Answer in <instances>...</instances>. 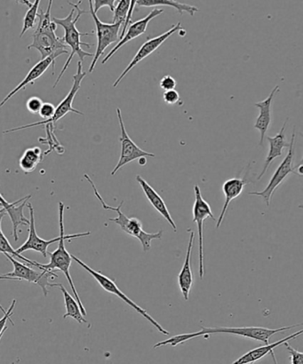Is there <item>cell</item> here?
Instances as JSON below:
<instances>
[{
    "mask_svg": "<svg viewBox=\"0 0 303 364\" xmlns=\"http://www.w3.org/2000/svg\"><path fill=\"white\" fill-rule=\"evenodd\" d=\"M55 105H52V103L44 102L38 114L44 120H48L55 116Z\"/></svg>",
    "mask_w": 303,
    "mask_h": 364,
    "instance_id": "4dcf8cb0",
    "label": "cell"
},
{
    "mask_svg": "<svg viewBox=\"0 0 303 364\" xmlns=\"http://www.w3.org/2000/svg\"><path fill=\"white\" fill-rule=\"evenodd\" d=\"M195 203L193 205V223L198 225V259H199V278L203 279L205 274L204 266V237H203V230H204V223L208 218H212L216 220L213 216L211 207L209 203L203 198L201 188L198 184L195 185Z\"/></svg>",
    "mask_w": 303,
    "mask_h": 364,
    "instance_id": "9c48e42d",
    "label": "cell"
},
{
    "mask_svg": "<svg viewBox=\"0 0 303 364\" xmlns=\"http://www.w3.org/2000/svg\"><path fill=\"white\" fill-rule=\"evenodd\" d=\"M248 183L249 181L247 180V176L244 178H233V179H229L224 182L223 191L224 196H225V202H224L222 212H220L218 220H217L216 228H219L220 225H222L230 203L242 194L245 185Z\"/></svg>",
    "mask_w": 303,
    "mask_h": 364,
    "instance_id": "ffe728a7",
    "label": "cell"
},
{
    "mask_svg": "<svg viewBox=\"0 0 303 364\" xmlns=\"http://www.w3.org/2000/svg\"><path fill=\"white\" fill-rule=\"evenodd\" d=\"M64 208H65V205H63V202H60V240L58 242V248H57L55 252L50 253V262L48 264L38 263L37 267L38 269L49 271V272H53V270L62 271V272L65 274L68 282H69L70 289L73 290V294L75 296V299H76L77 302L78 303V306H80L82 315H83V316H87V313L85 311L83 303H82L80 295H78L76 288H75L73 277L70 276V269L71 262H73V258H71L70 253L66 250L65 240L70 242L73 240V239L75 238L88 237V235H91V232H85V233L66 235L65 233H64Z\"/></svg>",
    "mask_w": 303,
    "mask_h": 364,
    "instance_id": "7a4b0ae2",
    "label": "cell"
},
{
    "mask_svg": "<svg viewBox=\"0 0 303 364\" xmlns=\"http://www.w3.org/2000/svg\"><path fill=\"white\" fill-rule=\"evenodd\" d=\"M0 207H1V208H2V205H1V203H0Z\"/></svg>",
    "mask_w": 303,
    "mask_h": 364,
    "instance_id": "7bdbcfd3",
    "label": "cell"
},
{
    "mask_svg": "<svg viewBox=\"0 0 303 364\" xmlns=\"http://www.w3.org/2000/svg\"><path fill=\"white\" fill-rule=\"evenodd\" d=\"M16 299H14L12 301V304L9 306V310L6 312L5 315L2 317L1 319H0V335L3 333L4 331H6L9 329V327L6 326L7 321H9L14 326V323L13 322L12 319H11V317L14 315V306H16Z\"/></svg>",
    "mask_w": 303,
    "mask_h": 364,
    "instance_id": "f546056e",
    "label": "cell"
},
{
    "mask_svg": "<svg viewBox=\"0 0 303 364\" xmlns=\"http://www.w3.org/2000/svg\"><path fill=\"white\" fill-rule=\"evenodd\" d=\"M180 95L176 89L174 90L166 91L163 94V100L167 105H174L180 102Z\"/></svg>",
    "mask_w": 303,
    "mask_h": 364,
    "instance_id": "836d02e7",
    "label": "cell"
},
{
    "mask_svg": "<svg viewBox=\"0 0 303 364\" xmlns=\"http://www.w3.org/2000/svg\"><path fill=\"white\" fill-rule=\"evenodd\" d=\"M6 331H3V333H1V335H0V341H1V340H2V337H3V335H4V333H6Z\"/></svg>",
    "mask_w": 303,
    "mask_h": 364,
    "instance_id": "60d3db41",
    "label": "cell"
},
{
    "mask_svg": "<svg viewBox=\"0 0 303 364\" xmlns=\"http://www.w3.org/2000/svg\"><path fill=\"white\" fill-rule=\"evenodd\" d=\"M50 287L60 288V291L63 292L64 303H65L66 313L64 314L63 318L66 319L68 317H71L74 320H76L80 323H87V320L85 319L83 315H82L80 306L76 299L71 296L69 292L66 290L65 287L62 284H51Z\"/></svg>",
    "mask_w": 303,
    "mask_h": 364,
    "instance_id": "cb8c5ba5",
    "label": "cell"
},
{
    "mask_svg": "<svg viewBox=\"0 0 303 364\" xmlns=\"http://www.w3.org/2000/svg\"><path fill=\"white\" fill-rule=\"evenodd\" d=\"M44 153H43L41 148L27 149L20 159V168L26 173L33 172L38 164L44 159Z\"/></svg>",
    "mask_w": 303,
    "mask_h": 364,
    "instance_id": "d4e9b609",
    "label": "cell"
},
{
    "mask_svg": "<svg viewBox=\"0 0 303 364\" xmlns=\"http://www.w3.org/2000/svg\"><path fill=\"white\" fill-rule=\"evenodd\" d=\"M288 119H287L286 121H285L283 127H281L280 131L275 136L267 137V140H268L270 144V151L266 156L265 166H263L262 173L259 174L257 178L258 181L261 180L267 171L269 170L270 164L276 159L280 158V156H282L283 149L285 148H289V141H287L286 140V128Z\"/></svg>",
    "mask_w": 303,
    "mask_h": 364,
    "instance_id": "ac0fdd59",
    "label": "cell"
},
{
    "mask_svg": "<svg viewBox=\"0 0 303 364\" xmlns=\"http://www.w3.org/2000/svg\"><path fill=\"white\" fill-rule=\"evenodd\" d=\"M289 151L287 152L286 158L281 162L277 167L276 172L274 173L272 179H270L267 187L262 191L249 192L248 195L260 196L266 203L267 206H270V201L274 192L280 187L281 184L286 181L287 178L292 173H297V169L294 167V144H295V129L294 128L293 134H292L291 141L289 142Z\"/></svg>",
    "mask_w": 303,
    "mask_h": 364,
    "instance_id": "52a82bcc",
    "label": "cell"
},
{
    "mask_svg": "<svg viewBox=\"0 0 303 364\" xmlns=\"http://www.w3.org/2000/svg\"><path fill=\"white\" fill-rule=\"evenodd\" d=\"M270 355H272V358H273V359H274V362H275V364H277V361H276V358H275V355H274V352H273V353H272V354H270Z\"/></svg>",
    "mask_w": 303,
    "mask_h": 364,
    "instance_id": "ab89813d",
    "label": "cell"
},
{
    "mask_svg": "<svg viewBox=\"0 0 303 364\" xmlns=\"http://www.w3.org/2000/svg\"><path fill=\"white\" fill-rule=\"evenodd\" d=\"M137 181L139 184H140V187L144 191L146 198L149 200V202L152 203V205L154 207V208L158 210V213L161 214V215L165 218V220L171 225V227L173 228L174 231H177V227L176 223L173 220L172 216L169 213V208L166 205L165 201H164L161 196H159V193L155 191L154 188L152 187L151 185L146 181L144 178L140 176H137Z\"/></svg>",
    "mask_w": 303,
    "mask_h": 364,
    "instance_id": "44dd1931",
    "label": "cell"
},
{
    "mask_svg": "<svg viewBox=\"0 0 303 364\" xmlns=\"http://www.w3.org/2000/svg\"><path fill=\"white\" fill-rule=\"evenodd\" d=\"M89 7H90V14L94 19L96 27V36H97V46H96V51L94 55V59L89 67V73L94 71L96 63L109 46L119 41V32L123 24L121 23H105L99 19L97 14L94 12L92 0H89Z\"/></svg>",
    "mask_w": 303,
    "mask_h": 364,
    "instance_id": "ba28073f",
    "label": "cell"
},
{
    "mask_svg": "<svg viewBox=\"0 0 303 364\" xmlns=\"http://www.w3.org/2000/svg\"><path fill=\"white\" fill-rule=\"evenodd\" d=\"M84 177L85 178V180L91 184L92 189H94L96 198H97L99 201L102 203V208L105 210H114V212L117 213V218H112V219L110 218L109 221H112V223L119 225L121 230H122L124 233L131 235V237L137 238L138 240L141 242L142 249H144V252H147L151 250L152 240L162 238V230L156 232V233H147V232L142 230V223L140 220L137 219V218H128L124 215L122 210H121L124 201L121 202L120 205L117 207H112L107 205L105 200L102 198V196L100 195L95 182L92 181L90 177H89L88 174H85Z\"/></svg>",
    "mask_w": 303,
    "mask_h": 364,
    "instance_id": "3957f363",
    "label": "cell"
},
{
    "mask_svg": "<svg viewBox=\"0 0 303 364\" xmlns=\"http://www.w3.org/2000/svg\"><path fill=\"white\" fill-rule=\"evenodd\" d=\"M164 13V9H154L147 16L142 18L141 20L131 23L129 27L127 28L126 34H124L123 38H121L119 43L110 50L108 55L105 56V58L102 60V64H105L109 62L110 58L119 51L124 45L127 44L128 42L133 41V39L140 37L142 34H144L147 31L148 25L149 21H152L154 18L158 17L160 14Z\"/></svg>",
    "mask_w": 303,
    "mask_h": 364,
    "instance_id": "9a60e30c",
    "label": "cell"
},
{
    "mask_svg": "<svg viewBox=\"0 0 303 364\" xmlns=\"http://www.w3.org/2000/svg\"><path fill=\"white\" fill-rule=\"evenodd\" d=\"M31 195L25 196L23 198H21L19 200H17V201L14 203H9L6 201L5 198H4V196H2L1 193H0V203L2 205V208L6 210V213L7 210H9L14 205H20L21 203H23L24 200H26L28 198H31Z\"/></svg>",
    "mask_w": 303,
    "mask_h": 364,
    "instance_id": "8d00e7d4",
    "label": "cell"
},
{
    "mask_svg": "<svg viewBox=\"0 0 303 364\" xmlns=\"http://www.w3.org/2000/svg\"><path fill=\"white\" fill-rule=\"evenodd\" d=\"M251 364H254V363H251Z\"/></svg>",
    "mask_w": 303,
    "mask_h": 364,
    "instance_id": "ee69618b",
    "label": "cell"
},
{
    "mask_svg": "<svg viewBox=\"0 0 303 364\" xmlns=\"http://www.w3.org/2000/svg\"><path fill=\"white\" fill-rule=\"evenodd\" d=\"M28 49H36L41 53V60L48 58L50 56L59 57L67 55L68 46L64 44L62 38L55 34V31L34 32L33 41L28 46Z\"/></svg>",
    "mask_w": 303,
    "mask_h": 364,
    "instance_id": "4fadbf2b",
    "label": "cell"
},
{
    "mask_svg": "<svg viewBox=\"0 0 303 364\" xmlns=\"http://www.w3.org/2000/svg\"><path fill=\"white\" fill-rule=\"evenodd\" d=\"M71 258H73L78 265H80L84 269L87 270V272L90 274L96 281H97V283L101 285L103 290H105L107 292H110V294L113 295H116L117 297L122 299L124 302H126L127 305L131 306L132 309H134L135 311L140 314V315L144 316L146 320L149 321V322L151 323L160 333L166 335V336L167 335H169V331L164 329L161 324H159L151 315H149L147 310L141 308V306L137 305V303L132 301L130 298H128L127 296L117 287L115 282L110 279L108 277L105 276V274L101 272H98V271L92 269V267L82 262V260L78 259V257L71 255Z\"/></svg>",
    "mask_w": 303,
    "mask_h": 364,
    "instance_id": "8992f818",
    "label": "cell"
},
{
    "mask_svg": "<svg viewBox=\"0 0 303 364\" xmlns=\"http://www.w3.org/2000/svg\"><path fill=\"white\" fill-rule=\"evenodd\" d=\"M5 212H6L5 209H4V208L0 209V214L5 213Z\"/></svg>",
    "mask_w": 303,
    "mask_h": 364,
    "instance_id": "b9f144b4",
    "label": "cell"
},
{
    "mask_svg": "<svg viewBox=\"0 0 303 364\" xmlns=\"http://www.w3.org/2000/svg\"><path fill=\"white\" fill-rule=\"evenodd\" d=\"M188 231L191 232V235L190 239H188L186 257H185L184 266L181 267L179 276H178V284H179L181 294H183L185 301H188L192 285H193V274H192L191 269V252L194 244L195 233L190 230H188Z\"/></svg>",
    "mask_w": 303,
    "mask_h": 364,
    "instance_id": "d6986e66",
    "label": "cell"
},
{
    "mask_svg": "<svg viewBox=\"0 0 303 364\" xmlns=\"http://www.w3.org/2000/svg\"><path fill=\"white\" fill-rule=\"evenodd\" d=\"M23 3L28 6V9L23 18V30L21 31L20 38H23V36L26 33L28 30H32V28L35 27L36 21H37L38 14V7L39 5H41V0H37V1H35L33 4H31L26 1V0H24Z\"/></svg>",
    "mask_w": 303,
    "mask_h": 364,
    "instance_id": "83f0119b",
    "label": "cell"
},
{
    "mask_svg": "<svg viewBox=\"0 0 303 364\" xmlns=\"http://www.w3.org/2000/svg\"><path fill=\"white\" fill-rule=\"evenodd\" d=\"M26 206L28 207V212H30V224H28V237L27 241L24 242L21 247L16 250L18 255L27 251H35L41 252L44 258L48 257V246L55 244L56 242H59L60 235L58 237L51 239V240H45L39 237L37 231H36L35 226V214L34 208L31 203H27Z\"/></svg>",
    "mask_w": 303,
    "mask_h": 364,
    "instance_id": "5bb4252c",
    "label": "cell"
},
{
    "mask_svg": "<svg viewBox=\"0 0 303 364\" xmlns=\"http://www.w3.org/2000/svg\"><path fill=\"white\" fill-rule=\"evenodd\" d=\"M298 326H292L277 328V329H268V328L263 327H238V328H229V327H213L206 328L203 327L198 333H185L181 334V341L187 342L193 340V338L208 336L211 334L217 333H226L237 335V336L245 337L251 338L257 341H261L265 345L269 344L270 338L277 333H285L288 330L293 329Z\"/></svg>",
    "mask_w": 303,
    "mask_h": 364,
    "instance_id": "277c9868",
    "label": "cell"
},
{
    "mask_svg": "<svg viewBox=\"0 0 303 364\" xmlns=\"http://www.w3.org/2000/svg\"><path fill=\"white\" fill-rule=\"evenodd\" d=\"M135 6L140 7L170 6L176 9L180 14L188 13L191 16H194V14L199 11L197 6L174 1V0H137Z\"/></svg>",
    "mask_w": 303,
    "mask_h": 364,
    "instance_id": "603a6c76",
    "label": "cell"
},
{
    "mask_svg": "<svg viewBox=\"0 0 303 364\" xmlns=\"http://www.w3.org/2000/svg\"><path fill=\"white\" fill-rule=\"evenodd\" d=\"M289 352L292 364H303V354L302 352L297 350L291 347L288 342L284 344Z\"/></svg>",
    "mask_w": 303,
    "mask_h": 364,
    "instance_id": "d590c367",
    "label": "cell"
},
{
    "mask_svg": "<svg viewBox=\"0 0 303 364\" xmlns=\"http://www.w3.org/2000/svg\"><path fill=\"white\" fill-rule=\"evenodd\" d=\"M159 85L160 88L165 92L174 90L177 85V81L176 80V78L170 76V75H166V76H164L161 78V80H160Z\"/></svg>",
    "mask_w": 303,
    "mask_h": 364,
    "instance_id": "1f68e13d",
    "label": "cell"
},
{
    "mask_svg": "<svg viewBox=\"0 0 303 364\" xmlns=\"http://www.w3.org/2000/svg\"><path fill=\"white\" fill-rule=\"evenodd\" d=\"M55 56H50L48 58L41 60V62L36 64V65H34L33 68H32V69L28 71L26 77H24V80L21 81L16 88L13 89V90L6 96L5 99H4L1 102H0V109H1L2 107L5 105L6 103L9 102L14 95H16L18 92L25 89L28 85L33 84L36 80H38V78L41 77L46 70H48L50 66L53 68V75H55Z\"/></svg>",
    "mask_w": 303,
    "mask_h": 364,
    "instance_id": "2e32d148",
    "label": "cell"
},
{
    "mask_svg": "<svg viewBox=\"0 0 303 364\" xmlns=\"http://www.w3.org/2000/svg\"><path fill=\"white\" fill-rule=\"evenodd\" d=\"M6 213H3L0 214V252L3 253V255H9L11 256L17 257L18 259L23 260L24 263H26L27 265H31L33 267H37L38 262H33V260L28 259L25 258V257L18 255L16 250L12 247V245H10L9 240H7L5 235L3 234L2 231V220L3 218L5 217Z\"/></svg>",
    "mask_w": 303,
    "mask_h": 364,
    "instance_id": "4316f807",
    "label": "cell"
},
{
    "mask_svg": "<svg viewBox=\"0 0 303 364\" xmlns=\"http://www.w3.org/2000/svg\"><path fill=\"white\" fill-rule=\"evenodd\" d=\"M31 198L24 200L23 203H21L20 205H14L9 210H7L6 213L9 214L11 221H12L13 224V237L14 241H18L19 237H18V228H19L20 225H28L30 224V220H28L26 217L24 216L23 209L24 207L27 205V201Z\"/></svg>",
    "mask_w": 303,
    "mask_h": 364,
    "instance_id": "484cf974",
    "label": "cell"
},
{
    "mask_svg": "<svg viewBox=\"0 0 303 364\" xmlns=\"http://www.w3.org/2000/svg\"><path fill=\"white\" fill-rule=\"evenodd\" d=\"M115 0H95L92 1V7H94V12L97 14L98 11L102 7L108 6L112 12L115 10Z\"/></svg>",
    "mask_w": 303,
    "mask_h": 364,
    "instance_id": "e575fe53",
    "label": "cell"
},
{
    "mask_svg": "<svg viewBox=\"0 0 303 364\" xmlns=\"http://www.w3.org/2000/svg\"><path fill=\"white\" fill-rule=\"evenodd\" d=\"M81 3L82 1H78L77 4H71L69 2L70 5L73 6V10L70 11L69 16L65 18H63V19H60V18L56 17L53 18V23L56 25H60V27L63 28L64 36L63 38H62L64 44L71 49L69 58H68L66 63L64 64L63 70H60V73L59 74L58 77H57L55 85H53V88H55L60 80H62V77L68 70V68H69L71 60H73L74 55H77L80 57V62L81 63L83 62L85 57H94L92 53L85 52L81 48V46H87L88 48H91V44L82 42L80 39L81 37H87V36L92 34V32L91 33H87H87H82V32H80L77 28L76 24L78 20L80 19L82 14H88L87 11L80 9Z\"/></svg>",
    "mask_w": 303,
    "mask_h": 364,
    "instance_id": "6da1fadb",
    "label": "cell"
},
{
    "mask_svg": "<svg viewBox=\"0 0 303 364\" xmlns=\"http://www.w3.org/2000/svg\"><path fill=\"white\" fill-rule=\"evenodd\" d=\"M0 280H12V281H19L18 279H16V278H14V277H5L4 276H0ZM0 310H1L2 313L4 314V315H5L6 314V310L4 309L3 306L1 305H0Z\"/></svg>",
    "mask_w": 303,
    "mask_h": 364,
    "instance_id": "74e56055",
    "label": "cell"
},
{
    "mask_svg": "<svg viewBox=\"0 0 303 364\" xmlns=\"http://www.w3.org/2000/svg\"><path fill=\"white\" fill-rule=\"evenodd\" d=\"M303 331L300 330L294 334L289 335V336L283 338V340L274 342L272 344H267L265 346H262V347L256 348L255 349H252V350L247 353L244 355H242L241 358H238L235 361L233 364H251L255 363V362L259 361V360L265 358L267 355L272 354L274 350L277 348H279L280 346L284 345L286 342H289L294 338H297L299 336H301Z\"/></svg>",
    "mask_w": 303,
    "mask_h": 364,
    "instance_id": "7402d4cb",
    "label": "cell"
},
{
    "mask_svg": "<svg viewBox=\"0 0 303 364\" xmlns=\"http://www.w3.org/2000/svg\"><path fill=\"white\" fill-rule=\"evenodd\" d=\"M139 165L141 166H146V164H147V158H142L138 159Z\"/></svg>",
    "mask_w": 303,
    "mask_h": 364,
    "instance_id": "f35d334b",
    "label": "cell"
},
{
    "mask_svg": "<svg viewBox=\"0 0 303 364\" xmlns=\"http://www.w3.org/2000/svg\"><path fill=\"white\" fill-rule=\"evenodd\" d=\"M43 103L44 102H43L41 98L37 97V96H33V97H31L27 101V109L31 114H38L43 106Z\"/></svg>",
    "mask_w": 303,
    "mask_h": 364,
    "instance_id": "d6a6232c",
    "label": "cell"
},
{
    "mask_svg": "<svg viewBox=\"0 0 303 364\" xmlns=\"http://www.w3.org/2000/svg\"><path fill=\"white\" fill-rule=\"evenodd\" d=\"M4 255L10 260L14 267L13 272L4 274V276L14 277L19 281H27L28 283L38 284L41 287L43 294H44L45 297H48V287H50V285H51V284L49 283V278L51 277H58L56 274L49 272V271L46 270H42V272H38V271L32 269L31 267H28L24 262L21 263L18 262L13 256L7 255V253Z\"/></svg>",
    "mask_w": 303,
    "mask_h": 364,
    "instance_id": "8fae6325",
    "label": "cell"
},
{
    "mask_svg": "<svg viewBox=\"0 0 303 364\" xmlns=\"http://www.w3.org/2000/svg\"><path fill=\"white\" fill-rule=\"evenodd\" d=\"M85 76H87V73L83 71V66H82V63L78 60L77 73L73 76V87H71L70 91L69 94L67 95L66 97L64 98L63 101L60 102L58 107H57L55 116H53L52 119L48 120H43L41 122L25 124V126L23 127L13 128V129L4 131L3 134H6L14 133V132L27 129V128L41 126H49L50 127L53 128V126H55L56 122H58L59 120L62 119L63 117H65L67 114L70 112L83 116L84 114L80 112V110L74 109L73 105L74 99L76 97L77 92L80 91L81 87L82 81H83Z\"/></svg>",
    "mask_w": 303,
    "mask_h": 364,
    "instance_id": "5b68a950",
    "label": "cell"
},
{
    "mask_svg": "<svg viewBox=\"0 0 303 364\" xmlns=\"http://www.w3.org/2000/svg\"><path fill=\"white\" fill-rule=\"evenodd\" d=\"M280 91V85H276L272 89L268 97L265 101L255 103V107L259 109V116L255 124V129L260 132L261 135V140H260V146L263 145L265 141V135L267 132L270 129V124H272V105L274 97L277 92Z\"/></svg>",
    "mask_w": 303,
    "mask_h": 364,
    "instance_id": "e0dca14e",
    "label": "cell"
},
{
    "mask_svg": "<svg viewBox=\"0 0 303 364\" xmlns=\"http://www.w3.org/2000/svg\"><path fill=\"white\" fill-rule=\"evenodd\" d=\"M181 30H184V28L181 27V24L179 21V23L176 25H173L172 28H171L169 31L165 32V33L159 35L158 37L149 39V41L144 42V44L142 45L140 49L138 50L137 55L134 56V58L132 59L130 63L128 64L126 69H124L123 73L120 74V76L117 77L115 83L113 84V87L116 88L120 82L122 81L123 78L129 73V71L132 69H134V68L137 66L138 63H140L142 60L147 58V57L151 55L152 53H154L156 49L159 48L160 46L163 45L164 42L166 41L167 39L171 37V36Z\"/></svg>",
    "mask_w": 303,
    "mask_h": 364,
    "instance_id": "7c38bea8",
    "label": "cell"
},
{
    "mask_svg": "<svg viewBox=\"0 0 303 364\" xmlns=\"http://www.w3.org/2000/svg\"><path fill=\"white\" fill-rule=\"evenodd\" d=\"M117 119H119V123L120 127V138L119 141L121 144V154L119 160V163L117 164L115 168L112 172V176H114L119 172L127 164L138 160L142 158H155L156 155L153 153L144 151L140 147H138L135 142L132 140L129 135H128L124 127L122 113L119 108L117 109Z\"/></svg>",
    "mask_w": 303,
    "mask_h": 364,
    "instance_id": "30bf717a",
    "label": "cell"
},
{
    "mask_svg": "<svg viewBox=\"0 0 303 364\" xmlns=\"http://www.w3.org/2000/svg\"><path fill=\"white\" fill-rule=\"evenodd\" d=\"M114 10V16L112 23H121L124 25L126 21L128 11H129L130 0H120Z\"/></svg>",
    "mask_w": 303,
    "mask_h": 364,
    "instance_id": "f1b7e54d",
    "label": "cell"
}]
</instances>
